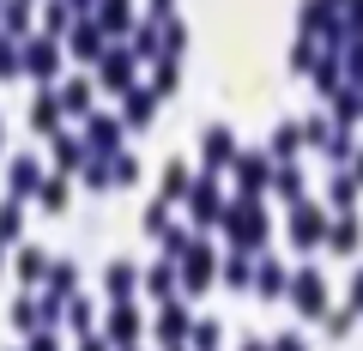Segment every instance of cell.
<instances>
[{"mask_svg": "<svg viewBox=\"0 0 363 351\" xmlns=\"http://www.w3.org/2000/svg\"><path fill=\"white\" fill-rule=\"evenodd\" d=\"M224 236H230V248H242V255H267V206H260V194H236L230 206H224Z\"/></svg>", "mask_w": 363, "mask_h": 351, "instance_id": "6da1fadb", "label": "cell"}, {"mask_svg": "<svg viewBox=\"0 0 363 351\" xmlns=\"http://www.w3.org/2000/svg\"><path fill=\"white\" fill-rule=\"evenodd\" d=\"M121 133H128L121 116H85V121H79V140H85L91 157H116L121 152Z\"/></svg>", "mask_w": 363, "mask_h": 351, "instance_id": "7a4b0ae2", "label": "cell"}, {"mask_svg": "<svg viewBox=\"0 0 363 351\" xmlns=\"http://www.w3.org/2000/svg\"><path fill=\"white\" fill-rule=\"evenodd\" d=\"M327 230H333L327 206H315V200H297V206H291V243H297V248L327 243Z\"/></svg>", "mask_w": 363, "mask_h": 351, "instance_id": "3957f363", "label": "cell"}, {"mask_svg": "<svg viewBox=\"0 0 363 351\" xmlns=\"http://www.w3.org/2000/svg\"><path fill=\"white\" fill-rule=\"evenodd\" d=\"M272 152H236L230 176H236V194H260V188H272Z\"/></svg>", "mask_w": 363, "mask_h": 351, "instance_id": "277c9868", "label": "cell"}, {"mask_svg": "<svg viewBox=\"0 0 363 351\" xmlns=\"http://www.w3.org/2000/svg\"><path fill=\"white\" fill-rule=\"evenodd\" d=\"M25 73L37 85H55V73H61V37H25Z\"/></svg>", "mask_w": 363, "mask_h": 351, "instance_id": "5b68a950", "label": "cell"}, {"mask_svg": "<svg viewBox=\"0 0 363 351\" xmlns=\"http://www.w3.org/2000/svg\"><path fill=\"white\" fill-rule=\"evenodd\" d=\"M61 91L55 85H37V97H30V128H37V140H55L61 133Z\"/></svg>", "mask_w": 363, "mask_h": 351, "instance_id": "8992f818", "label": "cell"}, {"mask_svg": "<svg viewBox=\"0 0 363 351\" xmlns=\"http://www.w3.org/2000/svg\"><path fill=\"white\" fill-rule=\"evenodd\" d=\"M43 182H49V169L37 164V157H13V169H6V194L13 200H30V194H43Z\"/></svg>", "mask_w": 363, "mask_h": 351, "instance_id": "52a82bcc", "label": "cell"}, {"mask_svg": "<svg viewBox=\"0 0 363 351\" xmlns=\"http://www.w3.org/2000/svg\"><path fill=\"white\" fill-rule=\"evenodd\" d=\"M236 152H242V145L230 140V128H218V121H212L206 140H200V157H206V169H212V176H218V169H230V164H236Z\"/></svg>", "mask_w": 363, "mask_h": 351, "instance_id": "ba28073f", "label": "cell"}, {"mask_svg": "<svg viewBox=\"0 0 363 351\" xmlns=\"http://www.w3.org/2000/svg\"><path fill=\"white\" fill-rule=\"evenodd\" d=\"M67 49H73L79 61H104V55H109V43H104V25H97V18H79V25L67 30Z\"/></svg>", "mask_w": 363, "mask_h": 351, "instance_id": "9c48e42d", "label": "cell"}, {"mask_svg": "<svg viewBox=\"0 0 363 351\" xmlns=\"http://www.w3.org/2000/svg\"><path fill=\"white\" fill-rule=\"evenodd\" d=\"M140 273H145V267H133L128 255H116V260L104 267V291H109L116 303H133V285H140Z\"/></svg>", "mask_w": 363, "mask_h": 351, "instance_id": "30bf717a", "label": "cell"}, {"mask_svg": "<svg viewBox=\"0 0 363 351\" xmlns=\"http://www.w3.org/2000/svg\"><path fill=\"white\" fill-rule=\"evenodd\" d=\"M255 291H260V297H285V291H291V273H285V260H279V255H255Z\"/></svg>", "mask_w": 363, "mask_h": 351, "instance_id": "8fae6325", "label": "cell"}, {"mask_svg": "<svg viewBox=\"0 0 363 351\" xmlns=\"http://www.w3.org/2000/svg\"><path fill=\"white\" fill-rule=\"evenodd\" d=\"M97 67H104V73H97V79H104L109 91H121V97L133 91V49H109V55H104V61H97Z\"/></svg>", "mask_w": 363, "mask_h": 351, "instance_id": "7c38bea8", "label": "cell"}, {"mask_svg": "<svg viewBox=\"0 0 363 351\" xmlns=\"http://www.w3.org/2000/svg\"><path fill=\"white\" fill-rule=\"evenodd\" d=\"M152 109H157V91H152V85H133V91L121 97V128H140V133H145Z\"/></svg>", "mask_w": 363, "mask_h": 351, "instance_id": "4fadbf2b", "label": "cell"}, {"mask_svg": "<svg viewBox=\"0 0 363 351\" xmlns=\"http://www.w3.org/2000/svg\"><path fill=\"white\" fill-rule=\"evenodd\" d=\"M49 267H55V260L43 255L37 243H25V248L13 255V273H18V285H43V279H49Z\"/></svg>", "mask_w": 363, "mask_h": 351, "instance_id": "5bb4252c", "label": "cell"}, {"mask_svg": "<svg viewBox=\"0 0 363 351\" xmlns=\"http://www.w3.org/2000/svg\"><path fill=\"white\" fill-rule=\"evenodd\" d=\"M145 291H152V297H176L182 291V260H152V267H145Z\"/></svg>", "mask_w": 363, "mask_h": 351, "instance_id": "9a60e30c", "label": "cell"}, {"mask_svg": "<svg viewBox=\"0 0 363 351\" xmlns=\"http://www.w3.org/2000/svg\"><path fill=\"white\" fill-rule=\"evenodd\" d=\"M55 91H61V109H67V116H79V121L91 116V79H85V73H67Z\"/></svg>", "mask_w": 363, "mask_h": 351, "instance_id": "2e32d148", "label": "cell"}, {"mask_svg": "<svg viewBox=\"0 0 363 351\" xmlns=\"http://www.w3.org/2000/svg\"><path fill=\"white\" fill-rule=\"evenodd\" d=\"M357 243H363V218L357 212H339L333 230H327V248H333V255H357Z\"/></svg>", "mask_w": 363, "mask_h": 351, "instance_id": "e0dca14e", "label": "cell"}, {"mask_svg": "<svg viewBox=\"0 0 363 351\" xmlns=\"http://www.w3.org/2000/svg\"><path fill=\"white\" fill-rule=\"evenodd\" d=\"M303 145H309V140H303V121H279V128H272V140H267V152L279 157V164H291Z\"/></svg>", "mask_w": 363, "mask_h": 351, "instance_id": "ac0fdd59", "label": "cell"}, {"mask_svg": "<svg viewBox=\"0 0 363 351\" xmlns=\"http://www.w3.org/2000/svg\"><path fill=\"white\" fill-rule=\"evenodd\" d=\"M218 279L230 291H242V285H255V255H242V248H230V255L218 260Z\"/></svg>", "mask_w": 363, "mask_h": 351, "instance_id": "d6986e66", "label": "cell"}, {"mask_svg": "<svg viewBox=\"0 0 363 351\" xmlns=\"http://www.w3.org/2000/svg\"><path fill=\"white\" fill-rule=\"evenodd\" d=\"M291 297L303 303V309H321V267H291Z\"/></svg>", "mask_w": 363, "mask_h": 351, "instance_id": "ffe728a7", "label": "cell"}, {"mask_svg": "<svg viewBox=\"0 0 363 351\" xmlns=\"http://www.w3.org/2000/svg\"><path fill=\"white\" fill-rule=\"evenodd\" d=\"M351 212L357 206V176H351V169H333V182H327V212Z\"/></svg>", "mask_w": 363, "mask_h": 351, "instance_id": "44dd1931", "label": "cell"}, {"mask_svg": "<svg viewBox=\"0 0 363 351\" xmlns=\"http://www.w3.org/2000/svg\"><path fill=\"white\" fill-rule=\"evenodd\" d=\"M188 188H194L188 157H169V164H164V200H188Z\"/></svg>", "mask_w": 363, "mask_h": 351, "instance_id": "7402d4cb", "label": "cell"}, {"mask_svg": "<svg viewBox=\"0 0 363 351\" xmlns=\"http://www.w3.org/2000/svg\"><path fill=\"white\" fill-rule=\"evenodd\" d=\"M272 194L297 206V200H303V169L297 164H279V169H272Z\"/></svg>", "mask_w": 363, "mask_h": 351, "instance_id": "603a6c76", "label": "cell"}, {"mask_svg": "<svg viewBox=\"0 0 363 351\" xmlns=\"http://www.w3.org/2000/svg\"><path fill=\"white\" fill-rule=\"evenodd\" d=\"M0 37H25V25H30V0H0Z\"/></svg>", "mask_w": 363, "mask_h": 351, "instance_id": "cb8c5ba5", "label": "cell"}, {"mask_svg": "<svg viewBox=\"0 0 363 351\" xmlns=\"http://www.w3.org/2000/svg\"><path fill=\"white\" fill-rule=\"evenodd\" d=\"M18 218H25V200H13V194H6V200H0V248H6V243H18V230H25Z\"/></svg>", "mask_w": 363, "mask_h": 351, "instance_id": "d4e9b609", "label": "cell"}, {"mask_svg": "<svg viewBox=\"0 0 363 351\" xmlns=\"http://www.w3.org/2000/svg\"><path fill=\"white\" fill-rule=\"evenodd\" d=\"M109 333H116V339L140 333V303H116V309H109Z\"/></svg>", "mask_w": 363, "mask_h": 351, "instance_id": "484cf974", "label": "cell"}, {"mask_svg": "<svg viewBox=\"0 0 363 351\" xmlns=\"http://www.w3.org/2000/svg\"><path fill=\"white\" fill-rule=\"evenodd\" d=\"M73 279H79V260L55 255V267H49V297H67V291H73Z\"/></svg>", "mask_w": 363, "mask_h": 351, "instance_id": "4316f807", "label": "cell"}, {"mask_svg": "<svg viewBox=\"0 0 363 351\" xmlns=\"http://www.w3.org/2000/svg\"><path fill=\"white\" fill-rule=\"evenodd\" d=\"M79 182H85L91 194H104V188H116V176H109V157H85V169H79Z\"/></svg>", "mask_w": 363, "mask_h": 351, "instance_id": "83f0119b", "label": "cell"}, {"mask_svg": "<svg viewBox=\"0 0 363 351\" xmlns=\"http://www.w3.org/2000/svg\"><path fill=\"white\" fill-rule=\"evenodd\" d=\"M91 18H97L104 30H133L128 25V0H97V13H91Z\"/></svg>", "mask_w": 363, "mask_h": 351, "instance_id": "f1b7e54d", "label": "cell"}, {"mask_svg": "<svg viewBox=\"0 0 363 351\" xmlns=\"http://www.w3.org/2000/svg\"><path fill=\"white\" fill-rule=\"evenodd\" d=\"M157 333H164V339H182V333H188V309H182L176 297H169L164 315H157Z\"/></svg>", "mask_w": 363, "mask_h": 351, "instance_id": "f546056e", "label": "cell"}, {"mask_svg": "<svg viewBox=\"0 0 363 351\" xmlns=\"http://www.w3.org/2000/svg\"><path fill=\"white\" fill-rule=\"evenodd\" d=\"M109 176H116V188H133V182H140V164H133V152H116V157H109Z\"/></svg>", "mask_w": 363, "mask_h": 351, "instance_id": "4dcf8cb0", "label": "cell"}, {"mask_svg": "<svg viewBox=\"0 0 363 351\" xmlns=\"http://www.w3.org/2000/svg\"><path fill=\"white\" fill-rule=\"evenodd\" d=\"M67 194H73V188H67V176H61V169H55L49 182H43V194H37V200H43V206H49V212H61V206H67Z\"/></svg>", "mask_w": 363, "mask_h": 351, "instance_id": "1f68e13d", "label": "cell"}, {"mask_svg": "<svg viewBox=\"0 0 363 351\" xmlns=\"http://www.w3.org/2000/svg\"><path fill=\"white\" fill-rule=\"evenodd\" d=\"M145 230H152V236H169V230H176V224H169V200H164V194L145 206Z\"/></svg>", "mask_w": 363, "mask_h": 351, "instance_id": "d6a6232c", "label": "cell"}, {"mask_svg": "<svg viewBox=\"0 0 363 351\" xmlns=\"http://www.w3.org/2000/svg\"><path fill=\"white\" fill-rule=\"evenodd\" d=\"M0 73H25V43L0 37Z\"/></svg>", "mask_w": 363, "mask_h": 351, "instance_id": "836d02e7", "label": "cell"}, {"mask_svg": "<svg viewBox=\"0 0 363 351\" xmlns=\"http://www.w3.org/2000/svg\"><path fill=\"white\" fill-rule=\"evenodd\" d=\"M73 25H79V18H73V6H67V0H49V37H67Z\"/></svg>", "mask_w": 363, "mask_h": 351, "instance_id": "e575fe53", "label": "cell"}, {"mask_svg": "<svg viewBox=\"0 0 363 351\" xmlns=\"http://www.w3.org/2000/svg\"><path fill=\"white\" fill-rule=\"evenodd\" d=\"M333 121H327V116H309V121H303V140H309V145H321V152H327V140H333Z\"/></svg>", "mask_w": 363, "mask_h": 351, "instance_id": "d590c367", "label": "cell"}, {"mask_svg": "<svg viewBox=\"0 0 363 351\" xmlns=\"http://www.w3.org/2000/svg\"><path fill=\"white\" fill-rule=\"evenodd\" d=\"M152 91H157V97H169V91H176V61H157V73H152Z\"/></svg>", "mask_w": 363, "mask_h": 351, "instance_id": "8d00e7d4", "label": "cell"}, {"mask_svg": "<svg viewBox=\"0 0 363 351\" xmlns=\"http://www.w3.org/2000/svg\"><path fill=\"white\" fill-rule=\"evenodd\" d=\"M291 67H297V73H303V67H315V43H309V37H303L297 49H291Z\"/></svg>", "mask_w": 363, "mask_h": 351, "instance_id": "74e56055", "label": "cell"}, {"mask_svg": "<svg viewBox=\"0 0 363 351\" xmlns=\"http://www.w3.org/2000/svg\"><path fill=\"white\" fill-rule=\"evenodd\" d=\"M351 315H357V309H327V333H345Z\"/></svg>", "mask_w": 363, "mask_h": 351, "instance_id": "f35d334b", "label": "cell"}, {"mask_svg": "<svg viewBox=\"0 0 363 351\" xmlns=\"http://www.w3.org/2000/svg\"><path fill=\"white\" fill-rule=\"evenodd\" d=\"M194 339H200V351H212V345H218V327H212V321H200V327H194Z\"/></svg>", "mask_w": 363, "mask_h": 351, "instance_id": "ab89813d", "label": "cell"}, {"mask_svg": "<svg viewBox=\"0 0 363 351\" xmlns=\"http://www.w3.org/2000/svg\"><path fill=\"white\" fill-rule=\"evenodd\" d=\"M351 309H363V267L351 273Z\"/></svg>", "mask_w": 363, "mask_h": 351, "instance_id": "60d3db41", "label": "cell"}, {"mask_svg": "<svg viewBox=\"0 0 363 351\" xmlns=\"http://www.w3.org/2000/svg\"><path fill=\"white\" fill-rule=\"evenodd\" d=\"M169 6H176V0H152V18H169Z\"/></svg>", "mask_w": 363, "mask_h": 351, "instance_id": "b9f144b4", "label": "cell"}, {"mask_svg": "<svg viewBox=\"0 0 363 351\" xmlns=\"http://www.w3.org/2000/svg\"><path fill=\"white\" fill-rule=\"evenodd\" d=\"M279 351H303V339H279Z\"/></svg>", "mask_w": 363, "mask_h": 351, "instance_id": "7bdbcfd3", "label": "cell"}, {"mask_svg": "<svg viewBox=\"0 0 363 351\" xmlns=\"http://www.w3.org/2000/svg\"><path fill=\"white\" fill-rule=\"evenodd\" d=\"M0 273H6V248H0Z\"/></svg>", "mask_w": 363, "mask_h": 351, "instance_id": "ee69618b", "label": "cell"}, {"mask_svg": "<svg viewBox=\"0 0 363 351\" xmlns=\"http://www.w3.org/2000/svg\"><path fill=\"white\" fill-rule=\"evenodd\" d=\"M85 351H104V345H97V339H91V345H85Z\"/></svg>", "mask_w": 363, "mask_h": 351, "instance_id": "f6af8a7d", "label": "cell"}, {"mask_svg": "<svg viewBox=\"0 0 363 351\" xmlns=\"http://www.w3.org/2000/svg\"><path fill=\"white\" fill-rule=\"evenodd\" d=\"M333 6H351V0H333Z\"/></svg>", "mask_w": 363, "mask_h": 351, "instance_id": "bcb514c9", "label": "cell"}, {"mask_svg": "<svg viewBox=\"0 0 363 351\" xmlns=\"http://www.w3.org/2000/svg\"><path fill=\"white\" fill-rule=\"evenodd\" d=\"M357 91H363V85H357Z\"/></svg>", "mask_w": 363, "mask_h": 351, "instance_id": "7dc6e473", "label": "cell"}]
</instances>
